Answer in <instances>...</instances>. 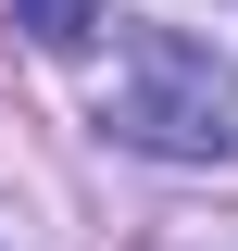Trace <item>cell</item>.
Instances as JSON below:
<instances>
[{
  "label": "cell",
  "instance_id": "2",
  "mask_svg": "<svg viewBox=\"0 0 238 251\" xmlns=\"http://www.w3.org/2000/svg\"><path fill=\"white\" fill-rule=\"evenodd\" d=\"M13 25H25V50H88L100 0H13Z\"/></svg>",
  "mask_w": 238,
  "mask_h": 251
},
{
  "label": "cell",
  "instance_id": "1",
  "mask_svg": "<svg viewBox=\"0 0 238 251\" xmlns=\"http://www.w3.org/2000/svg\"><path fill=\"white\" fill-rule=\"evenodd\" d=\"M88 113L100 138H125L150 163H238V63L188 25H125Z\"/></svg>",
  "mask_w": 238,
  "mask_h": 251
}]
</instances>
